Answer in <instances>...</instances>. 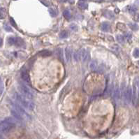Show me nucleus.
<instances>
[{
    "mask_svg": "<svg viewBox=\"0 0 139 139\" xmlns=\"http://www.w3.org/2000/svg\"><path fill=\"white\" fill-rule=\"evenodd\" d=\"M71 54H72V50L69 47L66 48L65 49V58L66 61L67 62H69L71 60Z\"/></svg>",
    "mask_w": 139,
    "mask_h": 139,
    "instance_id": "1a4fd4ad",
    "label": "nucleus"
},
{
    "mask_svg": "<svg viewBox=\"0 0 139 139\" xmlns=\"http://www.w3.org/2000/svg\"><path fill=\"white\" fill-rule=\"evenodd\" d=\"M19 90L21 93V95L27 99H32L34 98V94L32 91L26 85H20L19 86Z\"/></svg>",
    "mask_w": 139,
    "mask_h": 139,
    "instance_id": "7ed1b4c3",
    "label": "nucleus"
},
{
    "mask_svg": "<svg viewBox=\"0 0 139 139\" xmlns=\"http://www.w3.org/2000/svg\"><path fill=\"white\" fill-rule=\"evenodd\" d=\"M129 27L132 29V30H137L138 29H139V26L136 25V24H135V23H129Z\"/></svg>",
    "mask_w": 139,
    "mask_h": 139,
    "instance_id": "aec40b11",
    "label": "nucleus"
},
{
    "mask_svg": "<svg viewBox=\"0 0 139 139\" xmlns=\"http://www.w3.org/2000/svg\"><path fill=\"white\" fill-rule=\"evenodd\" d=\"M11 106H12V108H14L15 110H17L22 117L24 119H26V120H29L30 119V116L29 115V114L25 110V109L23 108V107L18 103H11Z\"/></svg>",
    "mask_w": 139,
    "mask_h": 139,
    "instance_id": "20e7f679",
    "label": "nucleus"
},
{
    "mask_svg": "<svg viewBox=\"0 0 139 139\" xmlns=\"http://www.w3.org/2000/svg\"><path fill=\"white\" fill-rule=\"evenodd\" d=\"M15 45L17 47H22L23 46H25V43H24V41L22 39H20V38H16Z\"/></svg>",
    "mask_w": 139,
    "mask_h": 139,
    "instance_id": "9b49d317",
    "label": "nucleus"
},
{
    "mask_svg": "<svg viewBox=\"0 0 139 139\" xmlns=\"http://www.w3.org/2000/svg\"><path fill=\"white\" fill-rule=\"evenodd\" d=\"M11 114H12V115L13 116V118L16 120H18V121H22V120H24V118H23V117L17 111V110H15L14 108H11Z\"/></svg>",
    "mask_w": 139,
    "mask_h": 139,
    "instance_id": "0eeeda50",
    "label": "nucleus"
},
{
    "mask_svg": "<svg viewBox=\"0 0 139 139\" xmlns=\"http://www.w3.org/2000/svg\"><path fill=\"white\" fill-rule=\"evenodd\" d=\"M4 82L3 81L1 80V78H0V95L2 94L3 91H4Z\"/></svg>",
    "mask_w": 139,
    "mask_h": 139,
    "instance_id": "b1692460",
    "label": "nucleus"
},
{
    "mask_svg": "<svg viewBox=\"0 0 139 139\" xmlns=\"http://www.w3.org/2000/svg\"><path fill=\"white\" fill-rule=\"evenodd\" d=\"M2 45H3V40L1 38H0V47H1Z\"/></svg>",
    "mask_w": 139,
    "mask_h": 139,
    "instance_id": "2f4dec72",
    "label": "nucleus"
},
{
    "mask_svg": "<svg viewBox=\"0 0 139 139\" xmlns=\"http://www.w3.org/2000/svg\"><path fill=\"white\" fill-rule=\"evenodd\" d=\"M16 127V121L12 118H7L0 122V134H7Z\"/></svg>",
    "mask_w": 139,
    "mask_h": 139,
    "instance_id": "f257e3e1",
    "label": "nucleus"
},
{
    "mask_svg": "<svg viewBox=\"0 0 139 139\" xmlns=\"http://www.w3.org/2000/svg\"><path fill=\"white\" fill-rule=\"evenodd\" d=\"M15 99L20 104V106H22V107H24V108H25L28 110H33L34 109V107H35L34 103L32 101H29V99H27L25 98L22 95H20L18 93H15Z\"/></svg>",
    "mask_w": 139,
    "mask_h": 139,
    "instance_id": "f03ea898",
    "label": "nucleus"
},
{
    "mask_svg": "<svg viewBox=\"0 0 139 139\" xmlns=\"http://www.w3.org/2000/svg\"><path fill=\"white\" fill-rule=\"evenodd\" d=\"M63 15H64V18H67V19H69V20L70 18H71V12H70L69 10H65L63 12Z\"/></svg>",
    "mask_w": 139,
    "mask_h": 139,
    "instance_id": "6ab92c4d",
    "label": "nucleus"
},
{
    "mask_svg": "<svg viewBox=\"0 0 139 139\" xmlns=\"http://www.w3.org/2000/svg\"><path fill=\"white\" fill-rule=\"evenodd\" d=\"M96 67H97V63L95 60H92L90 63H89V68L90 69L92 70V71H94V70L96 69Z\"/></svg>",
    "mask_w": 139,
    "mask_h": 139,
    "instance_id": "4468645a",
    "label": "nucleus"
},
{
    "mask_svg": "<svg viewBox=\"0 0 139 139\" xmlns=\"http://www.w3.org/2000/svg\"><path fill=\"white\" fill-rule=\"evenodd\" d=\"M10 22H11V24L14 27H17V25H16V24H15V22L13 18H10Z\"/></svg>",
    "mask_w": 139,
    "mask_h": 139,
    "instance_id": "c85d7f7f",
    "label": "nucleus"
},
{
    "mask_svg": "<svg viewBox=\"0 0 139 139\" xmlns=\"http://www.w3.org/2000/svg\"><path fill=\"white\" fill-rule=\"evenodd\" d=\"M6 15V10L5 8H0V18L4 19Z\"/></svg>",
    "mask_w": 139,
    "mask_h": 139,
    "instance_id": "ddd939ff",
    "label": "nucleus"
},
{
    "mask_svg": "<svg viewBox=\"0 0 139 139\" xmlns=\"http://www.w3.org/2000/svg\"><path fill=\"white\" fill-rule=\"evenodd\" d=\"M134 20L136 21H139V14H137L134 16Z\"/></svg>",
    "mask_w": 139,
    "mask_h": 139,
    "instance_id": "7c9ffc66",
    "label": "nucleus"
},
{
    "mask_svg": "<svg viewBox=\"0 0 139 139\" xmlns=\"http://www.w3.org/2000/svg\"><path fill=\"white\" fill-rule=\"evenodd\" d=\"M116 39H117V40L119 43H123L124 41H125V37L122 35H118L116 36Z\"/></svg>",
    "mask_w": 139,
    "mask_h": 139,
    "instance_id": "4be33fe9",
    "label": "nucleus"
},
{
    "mask_svg": "<svg viewBox=\"0 0 139 139\" xmlns=\"http://www.w3.org/2000/svg\"><path fill=\"white\" fill-rule=\"evenodd\" d=\"M80 57H81V53H80V51L78 50V51H75L73 54V60L75 61V62H78L79 60H80Z\"/></svg>",
    "mask_w": 139,
    "mask_h": 139,
    "instance_id": "f8f14e48",
    "label": "nucleus"
},
{
    "mask_svg": "<svg viewBox=\"0 0 139 139\" xmlns=\"http://www.w3.org/2000/svg\"><path fill=\"white\" fill-rule=\"evenodd\" d=\"M78 6L82 9H86L88 7V4L85 2H83V1H79L78 2Z\"/></svg>",
    "mask_w": 139,
    "mask_h": 139,
    "instance_id": "f3484780",
    "label": "nucleus"
},
{
    "mask_svg": "<svg viewBox=\"0 0 139 139\" xmlns=\"http://www.w3.org/2000/svg\"><path fill=\"white\" fill-rule=\"evenodd\" d=\"M20 75H21V78L22 79L25 81L26 82L29 83L30 82V78H29V73L27 72V71L26 69H23L21 71V73H20Z\"/></svg>",
    "mask_w": 139,
    "mask_h": 139,
    "instance_id": "6e6552de",
    "label": "nucleus"
},
{
    "mask_svg": "<svg viewBox=\"0 0 139 139\" xmlns=\"http://www.w3.org/2000/svg\"><path fill=\"white\" fill-rule=\"evenodd\" d=\"M137 11V8L134 6H129V11L130 13H135L136 11Z\"/></svg>",
    "mask_w": 139,
    "mask_h": 139,
    "instance_id": "5701e85b",
    "label": "nucleus"
},
{
    "mask_svg": "<svg viewBox=\"0 0 139 139\" xmlns=\"http://www.w3.org/2000/svg\"><path fill=\"white\" fill-rule=\"evenodd\" d=\"M70 28L73 30V31H77L78 30V26L75 25V24H71V25H70Z\"/></svg>",
    "mask_w": 139,
    "mask_h": 139,
    "instance_id": "a878e982",
    "label": "nucleus"
},
{
    "mask_svg": "<svg viewBox=\"0 0 139 139\" xmlns=\"http://www.w3.org/2000/svg\"><path fill=\"white\" fill-rule=\"evenodd\" d=\"M134 56L135 57H139V49L136 48L134 51Z\"/></svg>",
    "mask_w": 139,
    "mask_h": 139,
    "instance_id": "cd10ccee",
    "label": "nucleus"
},
{
    "mask_svg": "<svg viewBox=\"0 0 139 139\" xmlns=\"http://www.w3.org/2000/svg\"><path fill=\"white\" fill-rule=\"evenodd\" d=\"M120 89L117 87L114 92V98L115 99H118L120 98Z\"/></svg>",
    "mask_w": 139,
    "mask_h": 139,
    "instance_id": "dca6fc26",
    "label": "nucleus"
},
{
    "mask_svg": "<svg viewBox=\"0 0 139 139\" xmlns=\"http://www.w3.org/2000/svg\"><path fill=\"white\" fill-rule=\"evenodd\" d=\"M138 102H139V96H138Z\"/></svg>",
    "mask_w": 139,
    "mask_h": 139,
    "instance_id": "72a5a7b5",
    "label": "nucleus"
},
{
    "mask_svg": "<svg viewBox=\"0 0 139 139\" xmlns=\"http://www.w3.org/2000/svg\"><path fill=\"white\" fill-rule=\"evenodd\" d=\"M125 37L127 38V40H129V39H132V34H131L130 33H127V34H126Z\"/></svg>",
    "mask_w": 139,
    "mask_h": 139,
    "instance_id": "c756f323",
    "label": "nucleus"
},
{
    "mask_svg": "<svg viewBox=\"0 0 139 139\" xmlns=\"http://www.w3.org/2000/svg\"><path fill=\"white\" fill-rule=\"evenodd\" d=\"M110 25L109 23L108 22H103L101 24V29L103 31V32H108L109 29H110Z\"/></svg>",
    "mask_w": 139,
    "mask_h": 139,
    "instance_id": "9d476101",
    "label": "nucleus"
},
{
    "mask_svg": "<svg viewBox=\"0 0 139 139\" xmlns=\"http://www.w3.org/2000/svg\"><path fill=\"white\" fill-rule=\"evenodd\" d=\"M49 13L52 17H55L57 15V12L54 9H50L49 10Z\"/></svg>",
    "mask_w": 139,
    "mask_h": 139,
    "instance_id": "393cba45",
    "label": "nucleus"
},
{
    "mask_svg": "<svg viewBox=\"0 0 139 139\" xmlns=\"http://www.w3.org/2000/svg\"><path fill=\"white\" fill-rule=\"evenodd\" d=\"M4 29L6 31V32H12V29H11V27H10V26H8V25H4Z\"/></svg>",
    "mask_w": 139,
    "mask_h": 139,
    "instance_id": "bb28decb",
    "label": "nucleus"
},
{
    "mask_svg": "<svg viewBox=\"0 0 139 139\" xmlns=\"http://www.w3.org/2000/svg\"><path fill=\"white\" fill-rule=\"evenodd\" d=\"M80 53H81V59H82V61L83 62H87L89 60V57H90V54H89V52L85 49H82L81 51H80Z\"/></svg>",
    "mask_w": 139,
    "mask_h": 139,
    "instance_id": "423d86ee",
    "label": "nucleus"
},
{
    "mask_svg": "<svg viewBox=\"0 0 139 139\" xmlns=\"http://www.w3.org/2000/svg\"><path fill=\"white\" fill-rule=\"evenodd\" d=\"M68 32H66V31H63V32H62L60 34V37L61 38V39H66L67 36H68Z\"/></svg>",
    "mask_w": 139,
    "mask_h": 139,
    "instance_id": "412c9836",
    "label": "nucleus"
},
{
    "mask_svg": "<svg viewBox=\"0 0 139 139\" xmlns=\"http://www.w3.org/2000/svg\"><path fill=\"white\" fill-rule=\"evenodd\" d=\"M15 40H16V38L15 37H9L8 39V43L10 45V46H13V45H15Z\"/></svg>",
    "mask_w": 139,
    "mask_h": 139,
    "instance_id": "a211bd4d",
    "label": "nucleus"
},
{
    "mask_svg": "<svg viewBox=\"0 0 139 139\" xmlns=\"http://www.w3.org/2000/svg\"><path fill=\"white\" fill-rule=\"evenodd\" d=\"M51 52H50L49 50H42L41 53H39V55L42 57H48L51 55Z\"/></svg>",
    "mask_w": 139,
    "mask_h": 139,
    "instance_id": "2eb2a0df",
    "label": "nucleus"
},
{
    "mask_svg": "<svg viewBox=\"0 0 139 139\" xmlns=\"http://www.w3.org/2000/svg\"><path fill=\"white\" fill-rule=\"evenodd\" d=\"M0 139H3V137H2V136L1 135V134H0Z\"/></svg>",
    "mask_w": 139,
    "mask_h": 139,
    "instance_id": "473e14b6",
    "label": "nucleus"
},
{
    "mask_svg": "<svg viewBox=\"0 0 139 139\" xmlns=\"http://www.w3.org/2000/svg\"><path fill=\"white\" fill-rule=\"evenodd\" d=\"M125 101L127 103H129L132 99V90L129 87L126 89L125 93Z\"/></svg>",
    "mask_w": 139,
    "mask_h": 139,
    "instance_id": "39448f33",
    "label": "nucleus"
}]
</instances>
